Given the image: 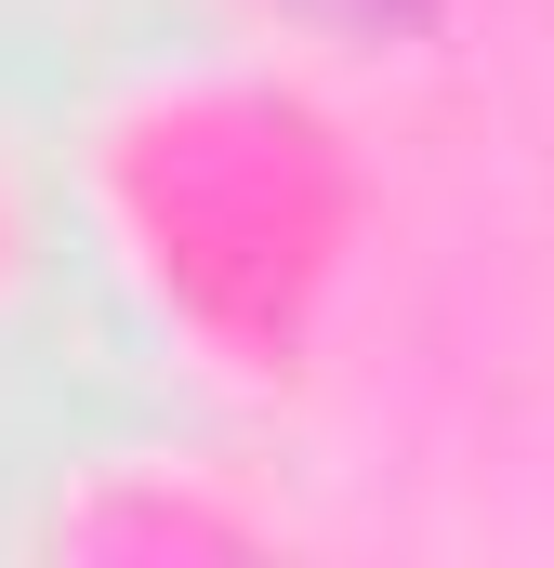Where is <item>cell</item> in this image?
Masks as SVG:
<instances>
[{
  "instance_id": "6da1fadb",
  "label": "cell",
  "mask_w": 554,
  "mask_h": 568,
  "mask_svg": "<svg viewBox=\"0 0 554 568\" xmlns=\"http://www.w3.org/2000/svg\"><path fill=\"white\" fill-rule=\"evenodd\" d=\"M304 13H330V27H370V40H383V27H422L435 0H304Z\"/></svg>"
}]
</instances>
